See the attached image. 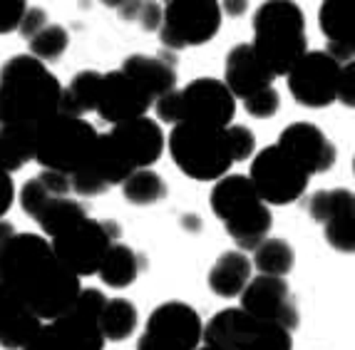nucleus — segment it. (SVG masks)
<instances>
[{
	"mask_svg": "<svg viewBox=\"0 0 355 350\" xmlns=\"http://www.w3.org/2000/svg\"><path fill=\"white\" fill-rule=\"evenodd\" d=\"M0 286L37 321H55L67 313L83 291L80 279L55 259L48 238L18 231L0 241Z\"/></svg>",
	"mask_w": 355,
	"mask_h": 350,
	"instance_id": "nucleus-1",
	"label": "nucleus"
},
{
	"mask_svg": "<svg viewBox=\"0 0 355 350\" xmlns=\"http://www.w3.org/2000/svg\"><path fill=\"white\" fill-rule=\"evenodd\" d=\"M62 85L33 55H15L0 67V127H35L60 112Z\"/></svg>",
	"mask_w": 355,
	"mask_h": 350,
	"instance_id": "nucleus-2",
	"label": "nucleus"
},
{
	"mask_svg": "<svg viewBox=\"0 0 355 350\" xmlns=\"http://www.w3.org/2000/svg\"><path fill=\"white\" fill-rule=\"evenodd\" d=\"M251 25H254V42L249 45L273 78L288 75L291 67L308 53L306 18L296 3H284V0L263 3L254 12Z\"/></svg>",
	"mask_w": 355,
	"mask_h": 350,
	"instance_id": "nucleus-3",
	"label": "nucleus"
},
{
	"mask_svg": "<svg viewBox=\"0 0 355 350\" xmlns=\"http://www.w3.org/2000/svg\"><path fill=\"white\" fill-rule=\"evenodd\" d=\"M211 211L236 241L239 251H254L271 234V209L261 202L254 184L243 174H226L211 189Z\"/></svg>",
	"mask_w": 355,
	"mask_h": 350,
	"instance_id": "nucleus-4",
	"label": "nucleus"
},
{
	"mask_svg": "<svg viewBox=\"0 0 355 350\" xmlns=\"http://www.w3.org/2000/svg\"><path fill=\"white\" fill-rule=\"evenodd\" d=\"M179 172L196 182H219L234 166L226 130L194 122L174 125L164 144Z\"/></svg>",
	"mask_w": 355,
	"mask_h": 350,
	"instance_id": "nucleus-5",
	"label": "nucleus"
},
{
	"mask_svg": "<svg viewBox=\"0 0 355 350\" xmlns=\"http://www.w3.org/2000/svg\"><path fill=\"white\" fill-rule=\"evenodd\" d=\"M152 107L157 112V119L166 125L194 122V125L226 130L236 114V100L231 97L221 80L199 78L191 80L187 87L172 89L169 95L159 97Z\"/></svg>",
	"mask_w": 355,
	"mask_h": 350,
	"instance_id": "nucleus-6",
	"label": "nucleus"
},
{
	"mask_svg": "<svg viewBox=\"0 0 355 350\" xmlns=\"http://www.w3.org/2000/svg\"><path fill=\"white\" fill-rule=\"evenodd\" d=\"M97 142V130L83 117L53 114L35 125V161L42 172L72 174L87 161Z\"/></svg>",
	"mask_w": 355,
	"mask_h": 350,
	"instance_id": "nucleus-7",
	"label": "nucleus"
},
{
	"mask_svg": "<svg viewBox=\"0 0 355 350\" xmlns=\"http://www.w3.org/2000/svg\"><path fill=\"white\" fill-rule=\"evenodd\" d=\"M202 345L211 350H293V338L276 323L259 321L241 308H224L204 323Z\"/></svg>",
	"mask_w": 355,
	"mask_h": 350,
	"instance_id": "nucleus-8",
	"label": "nucleus"
},
{
	"mask_svg": "<svg viewBox=\"0 0 355 350\" xmlns=\"http://www.w3.org/2000/svg\"><path fill=\"white\" fill-rule=\"evenodd\" d=\"M119 241V226L114 221H97V219H83L77 226L62 236L53 238V254L62 268L75 276H92L100 268L102 259L110 251L112 243Z\"/></svg>",
	"mask_w": 355,
	"mask_h": 350,
	"instance_id": "nucleus-9",
	"label": "nucleus"
},
{
	"mask_svg": "<svg viewBox=\"0 0 355 350\" xmlns=\"http://www.w3.org/2000/svg\"><path fill=\"white\" fill-rule=\"evenodd\" d=\"M308 174L293 157H288L279 144L261 149L251 161L249 182L254 184L261 202L273 204V207H286V204L298 202L306 194Z\"/></svg>",
	"mask_w": 355,
	"mask_h": 350,
	"instance_id": "nucleus-10",
	"label": "nucleus"
},
{
	"mask_svg": "<svg viewBox=\"0 0 355 350\" xmlns=\"http://www.w3.org/2000/svg\"><path fill=\"white\" fill-rule=\"evenodd\" d=\"M221 28V3L172 0L162 8L159 37L169 50L207 45Z\"/></svg>",
	"mask_w": 355,
	"mask_h": 350,
	"instance_id": "nucleus-11",
	"label": "nucleus"
},
{
	"mask_svg": "<svg viewBox=\"0 0 355 350\" xmlns=\"http://www.w3.org/2000/svg\"><path fill=\"white\" fill-rule=\"evenodd\" d=\"M202 315L184 301L162 303L149 313L137 350H196L202 345Z\"/></svg>",
	"mask_w": 355,
	"mask_h": 350,
	"instance_id": "nucleus-12",
	"label": "nucleus"
},
{
	"mask_svg": "<svg viewBox=\"0 0 355 350\" xmlns=\"http://www.w3.org/2000/svg\"><path fill=\"white\" fill-rule=\"evenodd\" d=\"M340 67L326 50H308L296 65L291 67L288 89L301 107L323 110L338 97Z\"/></svg>",
	"mask_w": 355,
	"mask_h": 350,
	"instance_id": "nucleus-13",
	"label": "nucleus"
},
{
	"mask_svg": "<svg viewBox=\"0 0 355 350\" xmlns=\"http://www.w3.org/2000/svg\"><path fill=\"white\" fill-rule=\"evenodd\" d=\"M132 172L137 169L122 155V149L110 137V132H105V134H97L87 161L70 177V191H75L77 196H100L112 186H122V182Z\"/></svg>",
	"mask_w": 355,
	"mask_h": 350,
	"instance_id": "nucleus-14",
	"label": "nucleus"
},
{
	"mask_svg": "<svg viewBox=\"0 0 355 350\" xmlns=\"http://www.w3.org/2000/svg\"><path fill=\"white\" fill-rule=\"evenodd\" d=\"M241 310L249 315L259 318V321L276 323V326L286 328L293 333L301 323V313H298L296 296L291 293L286 279H276V276H256L246 283L241 291Z\"/></svg>",
	"mask_w": 355,
	"mask_h": 350,
	"instance_id": "nucleus-15",
	"label": "nucleus"
},
{
	"mask_svg": "<svg viewBox=\"0 0 355 350\" xmlns=\"http://www.w3.org/2000/svg\"><path fill=\"white\" fill-rule=\"evenodd\" d=\"M107 303L105 293L97 288H83L72 308L55 318V335L65 350H105V338L100 333V310Z\"/></svg>",
	"mask_w": 355,
	"mask_h": 350,
	"instance_id": "nucleus-16",
	"label": "nucleus"
},
{
	"mask_svg": "<svg viewBox=\"0 0 355 350\" xmlns=\"http://www.w3.org/2000/svg\"><path fill=\"white\" fill-rule=\"evenodd\" d=\"M152 105V97L122 70H112L102 75L100 97H97L95 110L107 125L114 127L137 117H147V110Z\"/></svg>",
	"mask_w": 355,
	"mask_h": 350,
	"instance_id": "nucleus-17",
	"label": "nucleus"
},
{
	"mask_svg": "<svg viewBox=\"0 0 355 350\" xmlns=\"http://www.w3.org/2000/svg\"><path fill=\"white\" fill-rule=\"evenodd\" d=\"M279 144L286 155L293 157L306 169L308 177L323 174L336 164V147L320 127L311 122H293L279 137Z\"/></svg>",
	"mask_w": 355,
	"mask_h": 350,
	"instance_id": "nucleus-18",
	"label": "nucleus"
},
{
	"mask_svg": "<svg viewBox=\"0 0 355 350\" xmlns=\"http://www.w3.org/2000/svg\"><path fill=\"white\" fill-rule=\"evenodd\" d=\"M110 137L117 142L122 155L130 159L135 169H149L162 157L166 144L162 127L149 117H137L122 122V125H114L110 130Z\"/></svg>",
	"mask_w": 355,
	"mask_h": 350,
	"instance_id": "nucleus-19",
	"label": "nucleus"
},
{
	"mask_svg": "<svg viewBox=\"0 0 355 350\" xmlns=\"http://www.w3.org/2000/svg\"><path fill=\"white\" fill-rule=\"evenodd\" d=\"M273 75L256 58L249 42H239L226 53L224 60V87L231 92L234 100H246L261 89L273 87Z\"/></svg>",
	"mask_w": 355,
	"mask_h": 350,
	"instance_id": "nucleus-20",
	"label": "nucleus"
},
{
	"mask_svg": "<svg viewBox=\"0 0 355 350\" xmlns=\"http://www.w3.org/2000/svg\"><path fill=\"white\" fill-rule=\"evenodd\" d=\"M122 72L130 75L139 87L157 102L159 97L169 95L172 89H177V70L172 62H166L164 58H154V55H130L122 62Z\"/></svg>",
	"mask_w": 355,
	"mask_h": 350,
	"instance_id": "nucleus-21",
	"label": "nucleus"
},
{
	"mask_svg": "<svg viewBox=\"0 0 355 350\" xmlns=\"http://www.w3.org/2000/svg\"><path fill=\"white\" fill-rule=\"evenodd\" d=\"M42 323L8 288L0 286V348L20 350Z\"/></svg>",
	"mask_w": 355,
	"mask_h": 350,
	"instance_id": "nucleus-22",
	"label": "nucleus"
},
{
	"mask_svg": "<svg viewBox=\"0 0 355 350\" xmlns=\"http://www.w3.org/2000/svg\"><path fill=\"white\" fill-rule=\"evenodd\" d=\"M251 259L243 251H226L209 271V288L221 298H236L251 281Z\"/></svg>",
	"mask_w": 355,
	"mask_h": 350,
	"instance_id": "nucleus-23",
	"label": "nucleus"
},
{
	"mask_svg": "<svg viewBox=\"0 0 355 350\" xmlns=\"http://www.w3.org/2000/svg\"><path fill=\"white\" fill-rule=\"evenodd\" d=\"M70 196V177L55 172H40L37 177L28 179L25 186L20 189V207L30 219H37L42 209L55 199Z\"/></svg>",
	"mask_w": 355,
	"mask_h": 350,
	"instance_id": "nucleus-24",
	"label": "nucleus"
},
{
	"mask_svg": "<svg viewBox=\"0 0 355 350\" xmlns=\"http://www.w3.org/2000/svg\"><path fill=\"white\" fill-rule=\"evenodd\" d=\"M142 268H144L142 256L137 254L132 246L117 241V243H112L110 251L105 254L97 273H100V279L105 281L110 288H127V286L135 283Z\"/></svg>",
	"mask_w": 355,
	"mask_h": 350,
	"instance_id": "nucleus-25",
	"label": "nucleus"
},
{
	"mask_svg": "<svg viewBox=\"0 0 355 350\" xmlns=\"http://www.w3.org/2000/svg\"><path fill=\"white\" fill-rule=\"evenodd\" d=\"M102 72L97 70H83L70 80L67 87H62L60 95V114L67 117H83L97 107V97H100Z\"/></svg>",
	"mask_w": 355,
	"mask_h": 350,
	"instance_id": "nucleus-26",
	"label": "nucleus"
},
{
	"mask_svg": "<svg viewBox=\"0 0 355 350\" xmlns=\"http://www.w3.org/2000/svg\"><path fill=\"white\" fill-rule=\"evenodd\" d=\"M35 159V127H0V169L12 174Z\"/></svg>",
	"mask_w": 355,
	"mask_h": 350,
	"instance_id": "nucleus-27",
	"label": "nucleus"
},
{
	"mask_svg": "<svg viewBox=\"0 0 355 350\" xmlns=\"http://www.w3.org/2000/svg\"><path fill=\"white\" fill-rule=\"evenodd\" d=\"M100 333L105 343H119V340H127L132 333L137 331V323H139V313H137V306L127 298H107V303L100 310Z\"/></svg>",
	"mask_w": 355,
	"mask_h": 350,
	"instance_id": "nucleus-28",
	"label": "nucleus"
},
{
	"mask_svg": "<svg viewBox=\"0 0 355 350\" xmlns=\"http://www.w3.org/2000/svg\"><path fill=\"white\" fill-rule=\"evenodd\" d=\"M318 25H320V33L328 37L326 53L336 60L338 65L353 62V40H350L348 25H345V18L340 15L336 3H323L320 6Z\"/></svg>",
	"mask_w": 355,
	"mask_h": 350,
	"instance_id": "nucleus-29",
	"label": "nucleus"
},
{
	"mask_svg": "<svg viewBox=\"0 0 355 350\" xmlns=\"http://www.w3.org/2000/svg\"><path fill=\"white\" fill-rule=\"evenodd\" d=\"M293 263H296V254L291 249V243L271 236L256 246L251 259V266L259 268V276H276V279H286L293 271Z\"/></svg>",
	"mask_w": 355,
	"mask_h": 350,
	"instance_id": "nucleus-30",
	"label": "nucleus"
},
{
	"mask_svg": "<svg viewBox=\"0 0 355 350\" xmlns=\"http://www.w3.org/2000/svg\"><path fill=\"white\" fill-rule=\"evenodd\" d=\"M83 219H87V211H85L83 204L77 199H70V196H62V199H55L42 209V214L35 221L40 224L42 234H48L50 238H58Z\"/></svg>",
	"mask_w": 355,
	"mask_h": 350,
	"instance_id": "nucleus-31",
	"label": "nucleus"
},
{
	"mask_svg": "<svg viewBox=\"0 0 355 350\" xmlns=\"http://www.w3.org/2000/svg\"><path fill=\"white\" fill-rule=\"evenodd\" d=\"M122 194L135 207H152V204L166 199L169 189L154 169H137L122 182Z\"/></svg>",
	"mask_w": 355,
	"mask_h": 350,
	"instance_id": "nucleus-32",
	"label": "nucleus"
},
{
	"mask_svg": "<svg viewBox=\"0 0 355 350\" xmlns=\"http://www.w3.org/2000/svg\"><path fill=\"white\" fill-rule=\"evenodd\" d=\"M306 209L311 219L318 221V224H328L333 216L343 214V211H353L355 209V199L353 191L348 189H320L313 191L308 196Z\"/></svg>",
	"mask_w": 355,
	"mask_h": 350,
	"instance_id": "nucleus-33",
	"label": "nucleus"
},
{
	"mask_svg": "<svg viewBox=\"0 0 355 350\" xmlns=\"http://www.w3.org/2000/svg\"><path fill=\"white\" fill-rule=\"evenodd\" d=\"M28 45H30V55L35 60H40L42 65H48V62H55V60H60L67 53L70 35H67V30L62 25H48Z\"/></svg>",
	"mask_w": 355,
	"mask_h": 350,
	"instance_id": "nucleus-34",
	"label": "nucleus"
},
{
	"mask_svg": "<svg viewBox=\"0 0 355 350\" xmlns=\"http://www.w3.org/2000/svg\"><path fill=\"white\" fill-rule=\"evenodd\" d=\"M326 241L340 254H353L355 251V209L333 216L328 224H323Z\"/></svg>",
	"mask_w": 355,
	"mask_h": 350,
	"instance_id": "nucleus-35",
	"label": "nucleus"
},
{
	"mask_svg": "<svg viewBox=\"0 0 355 350\" xmlns=\"http://www.w3.org/2000/svg\"><path fill=\"white\" fill-rule=\"evenodd\" d=\"M226 137H229V147H231V157H234V164H236V161H246V159L254 157L256 137L249 127L229 125L226 127Z\"/></svg>",
	"mask_w": 355,
	"mask_h": 350,
	"instance_id": "nucleus-36",
	"label": "nucleus"
},
{
	"mask_svg": "<svg viewBox=\"0 0 355 350\" xmlns=\"http://www.w3.org/2000/svg\"><path fill=\"white\" fill-rule=\"evenodd\" d=\"M243 107H246V112H249L251 117L268 119L279 112L281 95L276 92V87H266V89H261V92H256V95L246 97V100H243Z\"/></svg>",
	"mask_w": 355,
	"mask_h": 350,
	"instance_id": "nucleus-37",
	"label": "nucleus"
},
{
	"mask_svg": "<svg viewBox=\"0 0 355 350\" xmlns=\"http://www.w3.org/2000/svg\"><path fill=\"white\" fill-rule=\"evenodd\" d=\"M25 10H28V3L23 0H0V35L18 30Z\"/></svg>",
	"mask_w": 355,
	"mask_h": 350,
	"instance_id": "nucleus-38",
	"label": "nucleus"
},
{
	"mask_svg": "<svg viewBox=\"0 0 355 350\" xmlns=\"http://www.w3.org/2000/svg\"><path fill=\"white\" fill-rule=\"evenodd\" d=\"M48 12L42 10V8H30L28 6V10H25V15H23V20H20V28H18V33L25 37V40H33V37L40 33V30H45L48 28Z\"/></svg>",
	"mask_w": 355,
	"mask_h": 350,
	"instance_id": "nucleus-39",
	"label": "nucleus"
},
{
	"mask_svg": "<svg viewBox=\"0 0 355 350\" xmlns=\"http://www.w3.org/2000/svg\"><path fill=\"white\" fill-rule=\"evenodd\" d=\"M345 105V107H353L355 105V65L348 62V65L340 67V78H338V97Z\"/></svg>",
	"mask_w": 355,
	"mask_h": 350,
	"instance_id": "nucleus-40",
	"label": "nucleus"
},
{
	"mask_svg": "<svg viewBox=\"0 0 355 350\" xmlns=\"http://www.w3.org/2000/svg\"><path fill=\"white\" fill-rule=\"evenodd\" d=\"M20 350H65V348H62V343H60L58 335H55L53 326H40L35 331V335H33Z\"/></svg>",
	"mask_w": 355,
	"mask_h": 350,
	"instance_id": "nucleus-41",
	"label": "nucleus"
},
{
	"mask_svg": "<svg viewBox=\"0 0 355 350\" xmlns=\"http://www.w3.org/2000/svg\"><path fill=\"white\" fill-rule=\"evenodd\" d=\"M137 23L142 25V30H159V23H162L159 3H142L139 12H137Z\"/></svg>",
	"mask_w": 355,
	"mask_h": 350,
	"instance_id": "nucleus-42",
	"label": "nucleus"
},
{
	"mask_svg": "<svg viewBox=\"0 0 355 350\" xmlns=\"http://www.w3.org/2000/svg\"><path fill=\"white\" fill-rule=\"evenodd\" d=\"M12 199H15V186H12L10 174H6L0 169V219L10 211Z\"/></svg>",
	"mask_w": 355,
	"mask_h": 350,
	"instance_id": "nucleus-43",
	"label": "nucleus"
},
{
	"mask_svg": "<svg viewBox=\"0 0 355 350\" xmlns=\"http://www.w3.org/2000/svg\"><path fill=\"white\" fill-rule=\"evenodd\" d=\"M196 350H211V348H209V345H199Z\"/></svg>",
	"mask_w": 355,
	"mask_h": 350,
	"instance_id": "nucleus-44",
	"label": "nucleus"
}]
</instances>
